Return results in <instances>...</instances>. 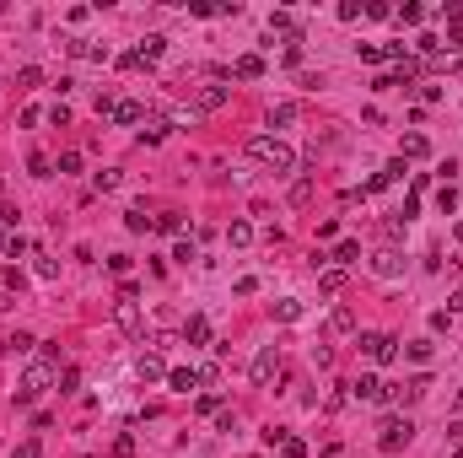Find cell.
I'll use <instances>...</instances> for the list:
<instances>
[{
  "instance_id": "9",
  "label": "cell",
  "mask_w": 463,
  "mask_h": 458,
  "mask_svg": "<svg viewBox=\"0 0 463 458\" xmlns=\"http://www.w3.org/2000/svg\"><path fill=\"white\" fill-rule=\"evenodd\" d=\"M135 377H140V383H162V377H167V362H162L157 350H146V356L135 362Z\"/></svg>"
},
{
  "instance_id": "7",
  "label": "cell",
  "mask_w": 463,
  "mask_h": 458,
  "mask_svg": "<svg viewBox=\"0 0 463 458\" xmlns=\"http://www.w3.org/2000/svg\"><path fill=\"white\" fill-rule=\"evenodd\" d=\"M350 399H366V404H383V399H393V388L383 383L378 372H361V377L350 383Z\"/></svg>"
},
{
  "instance_id": "39",
  "label": "cell",
  "mask_w": 463,
  "mask_h": 458,
  "mask_svg": "<svg viewBox=\"0 0 463 458\" xmlns=\"http://www.w3.org/2000/svg\"><path fill=\"white\" fill-rule=\"evenodd\" d=\"M124 227H130V232H151V216H146V210H130V216H124Z\"/></svg>"
},
{
  "instance_id": "33",
  "label": "cell",
  "mask_w": 463,
  "mask_h": 458,
  "mask_svg": "<svg viewBox=\"0 0 463 458\" xmlns=\"http://www.w3.org/2000/svg\"><path fill=\"white\" fill-rule=\"evenodd\" d=\"M92 183H98V194L119 189V168H103V173H92Z\"/></svg>"
},
{
  "instance_id": "5",
  "label": "cell",
  "mask_w": 463,
  "mask_h": 458,
  "mask_svg": "<svg viewBox=\"0 0 463 458\" xmlns=\"http://www.w3.org/2000/svg\"><path fill=\"white\" fill-rule=\"evenodd\" d=\"M162 49H167V38H140V44L130 49V54H119V71H140V65H151V60H162Z\"/></svg>"
},
{
  "instance_id": "47",
  "label": "cell",
  "mask_w": 463,
  "mask_h": 458,
  "mask_svg": "<svg viewBox=\"0 0 463 458\" xmlns=\"http://www.w3.org/2000/svg\"><path fill=\"white\" fill-rule=\"evenodd\" d=\"M447 313H463V291H452V297H447Z\"/></svg>"
},
{
  "instance_id": "16",
  "label": "cell",
  "mask_w": 463,
  "mask_h": 458,
  "mask_svg": "<svg viewBox=\"0 0 463 458\" xmlns=\"http://www.w3.org/2000/svg\"><path fill=\"white\" fill-rule=\"evenodd\" d=\"M33 345H38V340L27 335V329H16V335H6V345H0V350H6V356H33Z\"/></svg>"
},
{
  "instance_id": "8",
  "label": "cell",
  "mask_w": 463,
  "mask_h": 458,
  "mask_svg": "<svg viewBox=\"0 0 463 458\" xmlns=\"http://www.w3.org/2000/svg\"><path fill=\"white\" fill-rule=\"evenodd\" d=\"M113 324L135 335V329H140V297H119L113 302Z\"/></svg>"
},
{
  "instance_id": "29",
  "label": "cell",
  "mask_w": 463,
  "mask_h": 458,
  "mask_svg": "<svg viewBox=\"0 0 463 458\" xmlns=\"http://www.w3.org/2000/svg\"><path fill=\"white\" fill-rule=\"evenodd\" d=\"M16 86H22V92H33V86H43V71H38V65H22V71H16Z\"/></svg>"
},
{
  "instance_id": "35",
  "label": "cell",
  "mask_w": 463,
  "mask_h": 458,
  "mask_svg": "<svg viewBox=\"0 0 463 458\" xmlns=\"http://www.w3.org/2000/svg\"><path fill=\"white\" fill-rule=\"evenodd\" d=\"M361 16H366L361 0H340V22H361Z\"/></svg>"
},
{
  "instance_id": "6",
  "label": "cell",
  "mask_w": 463,
  "mask_h": 458,
  "mask_svg": "<svg viewBox=\"0 0 463 458\" xmlns=\"http://www.w3.org/2000/svg\"><path fill=\"white\" fill-rule=\"evenodd\" d=\"M248 372H254V383H259V388H264V383H281V372H286L281 350H275V345H264V350L254 356V367H248Z\"/></svg>"
},
{
  "instance_id": "23",
  "label": "cell",
  "mask_w": 463,
  "mask_h": 458,
  "mask_svg": "<svg viewBox=\"0 0 463 458\" xmlns=\"http://www.w3.org/2000/svg\"><path fill=\"white\" fill-rule=\"evenodd\" d=\"M437 205H442V216H452V210L463 205V189H452V183H442V189H437Z\"/></svg>"
},
{
  "instance_id": "10",
  "label": "cell",
  "mask_w": 463,
  "mask_h": 458,
  "mask_svg": "<svg viewBox=\"0 0 463 458\" xmlns=\"http://www.w3.org/2000/svg\"><path fill=\"white\" fill-rule=\"evenodd\" d=\"M183 340H189V345H216V335H210V318H205V313L183 318Z\"/></svg>"
},
{
  "instance_id": "19",
  "label": "cell",
  "mask_w": 463,
  "mask_h": 458,
  "mask_svg": "<svg viewBox=\"0 0 463 458\" xmlns=\"http://www.w3.org/2000/svg\"><path fill=\"white\" fill-rule=\"evenodd\" d=\"M345 280H350V275H345L340 265H329L323 275H318V291H329V297H334V291H345Z\"/></svg>"
},
{
  "instance_id": "28",
  "label": "cell",
  "mask_w": 463,
  "mask_h": 458,
  "mask_svg": "<svg viewBox=\"0 0 463 458\" xmlns=\"http://www.w3.org/2000/svg\"><path fill=\"white\" fill-rule=\"evenodd\" d=\"M329 324H334V335H350V329H355V313H350V307H334Z\"/></svg>"
},
{
  "instance_id": "34",
  "label": "cell",
  "mask_w": 463,
  "mask_h": 458,
  "mask_svg": "<svg viewBox=\"0 0 463 458\" xmlns=\"http://www.w3.org/2000/svg\"><path fill=\"white\" fill-rule=\"evenodd\" d=\"M194 410H199V415H221V394H216V388H210V394H199Z\"/></svg>"
},
{
  "instance_id": "24",
  "label": "cell",
  "mask_w": 463,
  "mask_h": 458,
  "mask_svg": "<svg viewBox=\"0 0 463 458\" xmlns=\"http://www.w3.org/2000/svg\"><path fill=\"white\" fill-rule=\"evenodd\" d=\"M393 22H399V27H420V22H426V6H399Z\"/></svg>"
},
{
  "instance_id": "30",
  "label": "cell",
  "mask_w": 463,
  "mask_h": 458,
  "mask_svg": "<svg viewBox=\"0 0 463 458\" xmlns=\"http://www.w3.org/2000/svg\"><path fill=\"white\" fill-rule=\"evenodd\" d=\"M167 130H172V124L157 119V124H146V130H140V141H146V146H162V141H167Z\"/></svg>"
},
{
  "instance_id": "25",
  "label": "cell",
  "mask_w": 463,
  "mask_h": 458,
  "mask_svg": "<svg viewBox=\"0 0 463 458\" xmlns=\"http://www.w3.org/2000/svg\"><path fill=\"white\" fill-rule=\"evenodd\" d=\"M275 447H281V458H307V442H302V437H291V432H286Z\"/></svg>"
},
{
  "instance_id": "32",
  "label": "cell",
  "mask_w": 463,
  "mask_h": 458,
  "mask_svg": "<svg viewBox=\"0 0 463 458\" xmlns=\"http://www.w3.org/2000/svg\"><path fill=\"white\" fill-rule=\"evenodd\" d=\"M27 173H33V178H49V173H54V162L43 157V151H33V157H27Z\"/></svg>"
},
{
  "instance_id": "17",
  "label": "cell",
  "mask_w": 463,
  "mask_h": 458,
  "mask_svg": "<svg viewBox=\"0 0 463 458\" xmlns=\"http://www.w3.org/2000/svg\"><path fill=\"white\" fill-rule=\"evenodd\" d=\"M227 86H199V108H205V113H216V108H227Z\"/></svg>"
},
{
  "instance_id": "27",
  "label": "cell",
  "mask_w": 463,
  "mask_h": 458,
  "mask_svg": "<svg viewBox=\"0 0 463 458\" xmlns=\"http://www.w3.org/2000/svg\"><path fill=\"white\" fill-rule=\"evenodd\" d=\"M269 33H286V38H296V16H291V11H275V16H269Z\"/></svg>"
},
{
  "instance_id": "49",
  "label": "cell",
  "mask_w": 463,
  "mask_h": 458,
  "mask_svg": "<svg viewBox=\"0 0 463 458\" xmlns=\"http://www.w3.org/2000/svg\"><path fill=\"white\" fill-rule=\"evenodd\" d=\"M6 248H11V232H6V227H0V253H6Z\"/></svg>"
},
{
  "instance_id": "50",
  "label": "cell",
  "mask_w": 463,
  "mask_h": 458,
  "mask_svg": "<svg viewBox=\"0 0 463 458\" xmlns=\"http://www.w3.org/2000/svg\"><path fill=\"white\" fill-rule=\"evenodd\" d=\"M452 458H463V447H458V453H452Z\"/></svg>"
},
{
  "instance_id": "2",
  "label": "cell",
  "mask_w": 463,
  "mask_h": 458,
  "mask_svg": "<svg viewBox=\"0 0 463 458\" xmlns=\"http://www.w3.org/2000/svg\"><path fill=\"white\" fill-rule=\"evenodd\" d=\"M54 383H60V367H54V362H43V356H38V362H27L22 388H16V404H33V399H43Z\"/></svg>"
},
{
  "instance_id": "41",
  "label": "cell",
  "mask_w": 463,
  "mask_h": 458,
  "mask_svg": "<svg viewBox=\"0 0 463 458\" xmlns=\"http://www.w3.org/2000/svg\"><path fill=\"white\" fill-rule=\"evenodd\" d=\"M0 291H22V270H0Z\"/></svg>"
},
{
  "instance_id": "36",
  "label": "cell",
  "mask_w": 463,
  "mask_h": 458,
  "mask_svg": "<svg viewBox=\"0 0 463 458\" xmlns=\"http://www.w3.org/2000/svg\"><path fill=\"white\" fill-rule=\"evenodd\" d=\"M355 54H361V65H383V60H388V54H383V44H361Z\"/></svg>"
},
{
  "instance_id": "1",
  "label": "cell",
  "mask_w": 463,
  "mask_h": 458,
  "mask_svg": "<svg viewBox=\"0 0 463 458\" xmlns=\"http://www.w3.org/2000/svg\"><path fill=\"white\" fill-rule=\"evenodd\" d=\"M248 157H254L264 173H275V178L296 173V151L281 141V135H254V141H248Z\"/></svg>"
},
{
  "instance_id": "46",
  "label": "cell",
  "mask_w": 463,
  "mask_h": 458,
  "mask_svg": "<svg viewBox=\"0 0 463 458\" xmlns=\"http://www.w3.org/2000/svg\"><path fill=\"white\" fill-rule=\"evenodd\" d=\"M172 259H178V265H189V259H194V243H189V238H178V248H172Z\"/></svg>"
},
{
  "instance_id": "18",
  "label": "cell",
  "mask_w": 463,
  "mask_h": 458,
  "mask_svg": "<svg viewBox=\"0 0 463 458\" xmlns=\"http://www.w3.org/2000/svg\"><path fill=\"white\" fill-rule=\"evenodd\" d=\"M151 232H167V238H178V232H183V216H178V210H162V216H151Z\"/></svg>"
},
{
  "instance_id": "3",
  "label": "cell",
  "mask_w": 463,
  "mask_h": 458,
  "mask_svg": "<svg viewBox=\"0 0 463 458\" xmlns=\"http://www.w3.org/2000/svg\"><path fill=\"white\" fill-rule=\"evenodd\" d=\"M361 356H366V362H378V367H388V362H399V340L383 335V329H366V335H361Z\"/></svg>"
},
{
  "instance_id": "43",
  "label": "cell",
  "mask_w": 463,
  "mask_h": 458,
  "mask_svg": "<svg viewBox=\"0 0 463 458\" xmlns=\"http://www.w3.org/2000/svg\"><path fill=\"white\" fill-rule=\"evenodd\" d=\"M307 200H313V183H307V178L291 183V205H307Z\"/></svg>"
},
{
  "instance_id": "38",
  "label": "cell",
  "mask_w": 463,
  "mask_h": 458,
  "mask_svg": "<svg viewBox=\"0 0 463 458\" xmlns=\"http://www.w3.org/2000/svg\"><path fill=\"white\" fill-rule=\"evenodd\" d=\"M11 458H43V447H38V437H27V442L11 447Z\"/></svg>"
},
{
  "instance_id": "37",
  "label": "cell",
  "mask_w": 463,
  "mask_h": 458,
  "mask_svg": "<svg viewBox=\"0 0 463 458\" xmlns=\"http://www.w3.org/2000/svg\"><path fill=\"white\" fill-rule=\"evenodd\" d=\"M54 168H60V178H71V173H81V151H65V157L54 162Z\"/></svg>"
},
{
  "instance_id": "15",
  "label": "cell",
  "mask_w": 463,
  "mask_h": 458,
  "mask_svg": "<svg viewBox=\"0 0 463 458\" xmlns=\"http://www.w3.org/2000/svg\"><path fill=\"white\" fill-rule=\"evenodd\" d=\"M372 270H378L383 280H393V275H399V270H404V259H399V253H393V248H383V253H372Z\"/></svg>"
},
{
  "instance_id": "12",
  "label": "cell",
  "mask_w": 463,
  "mask_h": 458,
  "mask_svg": "<svg viewBox=\"0 0 463 458\" xmlns=\"http://www.w3.org/2000/svg\"><path fill=\"white\" fill-rule=\"evenodd\" d=\"M232 76H237V81H259V76H264V54H237V60H232Z\"/></svg>"
},
{
  "instance_id": "42",
  "label": "cell",
  "mask_w": 463,
  "mask_h": 458,
  "mask_svg": "<svg viewBox=\"0 0 463 458\" xmlns=\"http://www.w3.org/2000/svg\"><path fill=\"white\" fill-rule=\"evenodd\" d=\"M410 350V362H431V340H415V345H404Z\"/></svg>"
},
{
  "instance_id": "31",
  "label": "cell",
  "mask_w": 463,
  "mask_h": 458,
  "mask_svg": "<svg viewBox=\"0 0 463 458\" xmlns=\"http://www.w3.org/2000/svg\"><path fill=\"white\" fill-rule=\"evenodd\" d=\"M38 280H54V275H60V259H54V253H38Z\"/></svg>"
},
{
  "instance_id": "4",
  "label": "cell",
  "mask_w": 463,
  "mask_h": 458,
  "mask_svg": "<svg viewBox=\"0 0 463 458\" xmlns=\"http://www.w3.org/2000/svg\"><path fill=\"white\" fill-rule=\"evenodd\" d=\"M410 437H415V421H410V415H388V421L378 426V442H383V453H399V447L410 442Z\"/></svg>"
},
{
  "instance_id": "11",
  "label": "cell",
  "mask_w": 463,
  "mask_h": 458,
  "mask_svg": "<svg viewBox=\"0 0 463 458\" xmlns=\"http://www.w3.org/2000/svg\"><path fill=\"white\" fill-rule=\"evenodd\" d=\"M420 157H431V141H426L420 130H410V135L399 141V162H420Z\"/></svg>"
},
{
  "instance_id": "13",
  "label": "cell",
  "mask_w": 463,
  "mask_h": 458,
  "mask_svg": "<svg viewBox=\"0 0 463 458\" xmlns=\"http://www.w3.org/2000/svg\"><path fill=\"white\" fill-rule=\"evenodd\" d=\"M329 259H334V265H340V270H355V265H361V243H355V238L334 243V253H329Z\"/></svg>"
},
{
  "instance_id": "20",
  "label": "cell",
  "mask_w": 463,
  "mask_h": 458,
  "mask_svg": "<svg viewBox=\"0 0 463 458\" xmlns=\"http://www.w3.org/2000/svg\"><path fill=\"white\" fill-rule=\"evenodd\" d=\"M227 243H232V248H248V243H254V221H232V227H227Z\"/></svg>"
},
{
  "instance_id": "48",
  "label": "cell",
  "mask_w": 463,
  "mask_h": 458,
  "mask_svg": "<svg viewBox=\"0 0 463 458\" xmlns=\"http://www.w3.org/2000/svg\"><path fill=\"white\" fill-rule=\"evenodd\" d=\"M447 437H452V442L463 447V421H452V426H447Z\"/></svg>"
},
{
  "instance_id": "40",
  "label": "cell",
  "mask_w": 463,
  "mask_h": 458,
  "mask_svg": "<svg viewBox=\"0 0 463 458\" xmlns=\"http://www.w3.org/2000/svg\"><path fill=\"white\" fill-rule=\"evenodd\" d=\"M76 388H81V372H76V367H65V372H60V394H76Z\"/></svg>"
},
{
  "instance_id": "45",
  "label": "cell",
  "mask_w": 463,
  "mask_h": 458,
  "mask_svg": "<svg viewBox=\"0 0 463 458\" xmlns=\"http://www.w3.org/2000/svg\"><path fill=\"white\" fill-rule=\"evenodd\" d=\"M286 65H302V38H286Z\"/></svg>"
},
{
  "instance_id": "44",
  "label": "cell",
  "mask_w": 463,
  "mask_h": 458,
  "mask_svg": "<svg viewBox=\"0 0 463 458\" xmlns=\"http://www.w3.org/2000/svg\"><path fill=\"white\" fill-rule=\"evenodd\" d=\"M296 119V108H291V103H281V108H269V124H291Z\"/></svg>"
},
{
  "instance_id": "21",
  "label": "cell",
  "mask_w": 463,
  "mask_h": 458,
  "mask_svg": "<svg viewBox=\"0 0 463 458\" xmlns=\"http://www.w3.org/2000/svg\"><path fill=\"white\" fill-rule=\"evenodd\" d=\"M167 383L178 388V394H189V388L199 383V372H194V367H172V372H167Z\"/></svg>"
},
{
  "instance_id": "14",
  "label": "cell",
  "mask_w": 463,
  "mask_h": 458,
  "mask_svg": "<svg viewBox=\"0 0 463 458\" xmlns=\"http://www.w3.org/2000/svg\"><path fill=\"white\" fill-rule=\"evenodd\" d=\"M113 124H140L146 119V108H140V103H135V97H119V103H113V113H108Z\"/></svg>"
},
{
  "instance_id": "26",
  "label": "cell",
  "mask_w": 463,
  "mask_h": 458,
  "mask_svg": "<svg viewBox=\"0 0 463 458\" xmlns=\"http://www.w3.org/2000/svg\"><path fill=\"white\" fill-rule=\"evenodd\" d=\"M275 318H281V324H296V318H302V302H296V297L275 302Z\"/></svg>"
},
{
  "instance_id": "22",
  "label": "cell",
  "mask_w": 463,
  "mask_h": 458,
  "mask_svg": "<svg viewBox=\"0 0 463 458\" xmlns=\"http://www.w3.org/2000/svg\"><path fill=\"white\" fill-rule=\"evenodd\" d=\"M426 388H431V377H410L404 388H393V394L404 399V404H415V399H426Z\"/></svg>"
}]
</instances>
